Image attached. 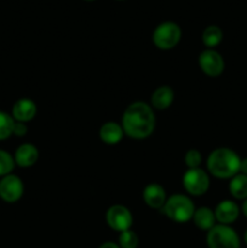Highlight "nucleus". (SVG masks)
<instances>
[{
  "instance_id": "15",
  "label": "nucleus",
  "mask_w": 247,
  "mask_h": 248,
  "mask_svg": "<svg viewBox=\"0 0 247 248\" xmlns=\"http://www.w3.org/2000/svg\"><path fill=\"white\" fill-rule=\"evenodd\" d=\"M173 98L174 92L171 87L160 86L152 94V104L154 108L162 110V109H166L171 106L172 102H173Z\"/></svg>"
},
{
  "instance_id": "7",
  "label": "nucleus",
  "mask_w": 247,
  "mask_h": 248,
  "mask_svg": "<svg viewBox=\"0 0 247 248\" xmlns=\"http://www.w3.org/2000/svg\"><path fill=\"white\" fill-rule=\"evenodd\" d=\"M133 218L130 211L121 205H114L107 212V223L116 232H125L132 225Z\"/></svg>"
},
{
  "instance_id": "25",
  "label": "nucleus",
  "mask_w": 247,
  "mask_h": 248,
  "mask_svg": "<svg viewBox=\"0 0 247 248\" xmlns=\"http://www.w3.org/2000/svg\"><path fill=\"white\" fill-rule=\"evenodd\" d=\"M99 248H121L119 245L114 244V242H104V244L101 245Z\"/></svg>"
},
{
  "instance_id": "24",
  "label": "nucleus",
  "mask_w": 247,
  "mask_h": 248,
  "mask_svg": "<svg viewBox=\"0 0 247 248\" xmlns=\"http://www.w3.org/2000/svg\"><path fill=\"white\" fill-rule=\"evenodd\" d=\"M240 173L246 174L247 176V157L241 160V164H240Z\"/></svg>"
},
{
  "instance_id": "8",
  "label": "nucleus",
  "mask_w": 247,
  "mask_h": 248,
  "mask_svg": "<svg viewBox=\"0 0 247 248\" xmlns=\"http://www.w3.org/2000/svg\"><path fill=\"white\" fill-rule=\"evenodd\" d=\"M199 65L208 77H218L224 70V60L215 50H205L199 56Z\"/></svg>"
},
{
  "instance_id": "23",
  "label": "nucleus",
  "mask_w": 247,
  "mask_h": 248,
  "mask_svg": "<svg viewBox=\"0 0 247 248\" xmlns=\"http://www.w3.org/2000/svg\"><path fill=\"white\" fill-rule=\"evenodd\" d=\"M27 131H28V128H27V126L24 125V123H15L14 125V130H12V133L16 136H24L27 133Z\"/></svg>"
},
{
  "instance_id": "13",
  "label": "nucleus",
  "mask_w": 247,
  "mask_h": 248,
  "mask_svg": "<svg viewBox=\"0 0 247 248\" xmlns=\"http://www.w3.org/2000/svg\"><path fill=\"white\" fill-rule=\"evenodd\" d=\"M39 152L33 144H22L15 154V162L21 167H31L38 161Z\"/></svg>"
},
{
  "instance_id": "20",
  "label": "nucleus",
  "mask_w": 247,
  "mask_h": 248,
  "mask_svg": "<svg viewBox=\"0 0 247 248\" xmlns=\"http://www.w3.org/2000/svg\"><path fill=\"white\" fill-rule=\"evenodd\" d=\"M119 246L121 248H137L138 236L133 230L128 229L120 232L119 236Z\"/></svg>"
},
{
  "instance_id": "28",
  "label": "nucleus",
  "mask_w": 247,
  "mask_h": 248,
  "mask_svg": "<svg viewBox=\"0 0 247 248\" xmlns=\"http://www.w3.org/2000/svg\"><path fill=\"white\" fill-rule=\"evenodd\" d=\"M87 1H92V0H87Z\"/></svg>"
},
{
  "instance_id": "18",
  "label": "nucleus",
  "mask_w": 247,
  "mask_h": 248,
  "mask_svg": "<svg viewBox=\"0 0 247 248\" xmlns=\"http://www.w3.org/2000/svg\"><path fill=\"white\" fill-rule=\"evenodd\" d=\"M223 39V31L219 27L210 26L203 31L202 41L207 47H215L219 45Z\"/></svg>"
},
{
  "instance_id": "22",
  "label": "nucleus",
  "mask_w": 247,
  "mask_h": 248,
  "mask_svg": "<svg viewBox=\"0 0 247 248\" xmlns=\"http://www.w3.org/2000/svg\"><path fill=\"white\" fill-rule=\"evenodd\" d=\"M201 154L199 150L191 149L185 154V164L189 169H198L201 164Z\"/></svg>"
},
{
  "instance_id": "16",
  "label": "nucleus",
  "mask_w": 247,
  "mask_h": 248,
  "mask_svg": "<svg viewBox=\"0 0 247 248\" xmlns=\"http://www.w3.org/2000/svg\"><path fill=\"white\" fill-rule=\"evenodd\" d=\"M193 220L199 229L210 230L216 225L215 212L208 207H200L194 212Z\"/></svg>"
},
{
  "instance_id": "12",
  "label": "nucleus",
  "mask_w": 247,
  "mask_h": 248,
  "mask_svg": "<svg viewBox=\"0 0 247 248\" xmlns=\"http://www.w3.org/2000/svg\"><path fill=\"white\" fill-rule=\"evenodd\" d=\"M143 199L149 207L161 208L166 202V193L161 186L152 183L145 186L144 191H143Z\"/></svg>"
},
{
  "instance_id": "11",
  "label": "nucleus",
  "mask_w": 247,
  "mask_h": 248,
  "mask_svg": "<svg viewBox=\"0 0 247 248\" xmlns=\"http://www.w3.org/2000/svg\"><path fill=\"white\" fill-rule=\"evenodd\" d=\"M36 115V106L31 99L22 98L12 108V118L18 123H27Z\"/></svg>"
},
{
  "instance_id": "9",
  "label": "nucleus",
  "mask_w": 247,
  "mask_h": 248,
  "mask_svg": "<svg viewBox=\"0 0 247 248\" xmlns=\"http://www.w3.org/2000/svg\"><path fill=\"white\" fill-rule=\"evenodd\" d=\"M23 194V183L15 174H7L0 181V198L6 202H16Z\"/></svg>"
},
{
  "instance_id": "4",
  "label": "nucleus",
  "mask_w": 247,
  "mask_h": 248,
  "mask_svg": "<svg viewBox=\"0 0 247 248\" xmlns=\"http://www.w3.org/2000/svg\"><path fill=\"white\" fill-rule=\"evenodd\" d=\"M208 248H240V239L234 229L229 225H215L207 232Z\"/></svg>"
},
{
  "instance_id": "17",
  "label": "nucleus",
  "mask_w": 247,
  "mask_h": 248,
  "mask_svg": "<svg viewBox=\"0 0 247 248\" xmlns=\"http://www.w3.org/2000/svg\"><path fill=\"white\" fill-rule=\"evenodd\" d=\"M229 191L232 198L237 200H246L247 199V176L237 173L230 181Z\"/></svg>"
},
{
  "instance_id": "19",
  "label": "nucleus",
  "mask_w": 247,
  "mask_h": 248,
  "mask_svg": "<svg viewBox=\"0 0 247 248\" xmlns=\"http://www.w3.org/2000/svg\"><path fill=\"white\" fill-rule=\"evenodd\" d=\"M14 125V118H11L9 114L4 113V111H0V140H6L12 135Z\"/></svg>"
},
{
  "instance_id": "5",
  "label": "nucleus",
  "mask_w": 247,
  "mask_h": 248,
  "mask_svg": "<svg viewBox=\"0 0 247 248\" xmlns=\"http://www.w3.org/2000/svg\"><path fill=\"white\" fill-rule=\"evenodd\" d=\"M182 36L181 28L173 22L159 24L153 33V41L160 50H171L179 43Z\"/></svg>"
},
{
  "instance_id": "1",
  "label": "nucleus",
  "mask_w": 247,
  "mask_h": 248,
  "mask_svg": "<svg viewBox=\"0 0 247 248\" xmlns=\"http://www.w3.org/2000/svg\"><path fill=\"white\" fill-rule=\"evenodd\" d=\"M155 127L152 107L144 102H135L126 108L123 115V130L128 137L143 140L149 137Z\"/></svg>"
},
{
  "instance_id": "27",
  "label": "nucleus",
  "mask_w": 247,
  "mask_h": 248,
  "mask_svg": "<svg viewBox=\"0 0 247 248\" xmlns=\"http://www.w3.org/2000/svg\"><path fill=\"white\" fill-rule=\"evenodd\" d=\"M245 242H246V245H247V230L245 232Z\"/></svg>"
},
{
  "instance_id": "3",
  "label": "nucleus",
  "mask_w": 247,
  "mask_h": 248,
  "mask_svg": "<svg viewBox=\"0 0 247 248\" xmlns=\"http://www.w3.org/2000/svg\"><path fill=\"white\" fill-rule=\"evenodd\" d=\"M162 212L173 222L185 223L193 218L195 207L188 196L177 194L167 199L162 207Z\"/></svg>"
},
{
  "instance_id": "14",
  "label": "nucleus",
  "mask_w": 247,
  "mask_h": 248,
  "mask_svg": "<svg viewBox=\"0 0 247 248\" xmlns=\"http://www.w3.org/2000/svg\"><path fill=\"white\" fill-rule=\"evenodd\" d=\"M124 130L123 126L116 123H106L99 130V137L106 144H118L123 140Z\"/></svg>"
},
{
  "instance_id": "26",
  "label": "nucleus",
  "mask_w": 247,
  "mask_h": 248,
  "mask_svg": "<svg viewBox=\"0 0 247 248\" xmlns=\"http://www.w3.org/2000/svg\"><path fill=\"white\" fill-rule=\"evenodd\" d=\"M241 211H242V213L245 215V217H247V199L246 200H244V203H242V206H241Z\"/></svg>"
},
{
  "instance_id": "10",
  "label": "nucleus",
  "mask_w": 247,
  "mask_h": 248,
  "mask_svg": "<svg viewBox=\"0 0 247 248\" xmlns=\"http://www.w3.org/2000/svg\"><path fill=\"white\" fill-rule=\"evenodd\" d=\"M240 208L236 202L232 200H223L217 205L215 211L216 220L219 224L229 225L234 223L239 218Z\"/></svg>"
},
{
  "instance_id": "2",
  "label": "nucleus",
  "mask_w": 247,
  "mask_h": 248,
  "mask_svg": "<svg viewBox=\"0 0 247 248\" xmlns=\"http://www.w3.org/2000/svg\"><path fill=\"white\" fill-rule=\"evenodd\" d=\"M241 159L229 148H218L213 150L207 159V169L217 178H232L240 173Z\"/></svg>"
},
{
  "instance_id": "21",
  "label": "nucleus",
  "mask_w": 247,
  "mask_h": 248,
  "mask_svg": "<svg viewBox=\"0 0 247 248\" xmlns=\"http://www.w3.org/2000/svg\"><path fill=\"white\" fill-rule=\"evenodd\" d=\"M15 160L11 155L5 150L0 149V177H5L10 174V172L14 170Z\"/></svg>"
},
{
  "instance_id": "6",
  "label": "nucleus",
  "mask_w": 247,
  "mask_h": 248,
  "mask_svg": "<svg viewBox=\"0 0 247 248\" xmlns=\"http://www.w3.org/2000/svg\"><path fill=\"white\" fill-rule=\"evenodd\" d=\"M184 189L191 195H203L210 188L208 174L201 169H189L183 176Z\"/></svg>"
}]
</instances>
